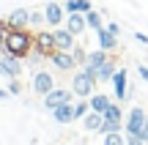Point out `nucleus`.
<instances>
[{"label": "nucleus", "mask_w": 148, "mask_h": 145, "mask_svg": "<svg viewBox=\"0 0 148 145\" xmlns=\"http://www.w3.org/2000/svg\"><path fill=\"white\" fill-rule=\"evenodd\" d=\"M134 38H137L140 44H145V47H148V36H145V33H134Z\"/></svg>", "instance_id": "30"}, {"label": "nucleus", "mask_w": 148, "mask_h": 145, "mask_svg": "<svg viewBox=\"0 0 148 145\" xmlns=\"http://www.w3.org/2000/svg\"><path fill=\"white\" fill-rule=\"evenodd\" d=\"M126 145H145V140L140 134H126Z\"/></svg>", "instance_id": "27"}, {"label": "nucleus", "mask_w": 148, "mask_h": 145, "mask_svg": "<svg viewBox=\"0 0 148 145\" xmlns=\"http://www.w3.org/2000/svg\"><path fill=\"white\" fill-rule=\"evenodd\" d=\"M55 33L52 30H36V38H33V52L38 58H49L55 52Z\"/></svg>", "instance_id": "3"}, {"label": "nucleus", "mask_w": 148, "mask_h": 145, "mask_svg": "<svg viewBox=\"0 0 148 145\" xmlns=\"http://www.w3.org/2000/svg\"><path fill=\"white\" fill-rule=\"evenodd\" d=\"M107 58H110V52L99 47V49H93V52H88V58H85V63L79 66V69H88V71H93V74H96V69H99Z\"/></svg>", "instance_id": "12"}, {"label": "nucleus", "mask_w": 148, "mask_h": 145, "mask_svg": "<svg viewBox=\"0 0 148 145\" xmlns=\"http://www.w3.org/2000/svg\"><path fill=\"white\" fill-rule=\"evenodd\" d=\"M66 27L74 33V36H79V33H85V27H88V19H85L82 11H74V14H66Z\"/></svg>", "instance_id": "13"}, {"label": "nucleus", "mask_w": 148, "mask_h": 145, "mask_svg": "<svg viewBox=\"0 0 148 145\" xmlns=\"http://www.w3.org/2000/svg\"><path fill=\"white\" fill-rule=\"evenodd\" d=\"M101 145H126V134L115 131V134H104V142Z\"/></svg>", "instance_id": "24"}, {"label": "nucleus", "mask_w": 148, "mask_h": 145, "mask_svg": "<svg viewBox=\"0 0 148 145\" xmlns=\"http://www.w3.org/2000/svg\"><path fill=\"white\" fill-rule=\"evenodd\" d=\"M88 112H90V101H88V99H79V101H74V120H82Z\"/></svg>", "instance_id": "21"}, {"label": "nucleus", "mask_w": 148, "mask_h": 145, "mask_svg": "<svg viewBox=\"0 0 148 145\" xmlns=\"http://www.w3.org/2000/svg\"><path fill=\"white\" fill-rule=\"evenodd\" d=\"M0 36H3L5 52L14 58H30L33 55V38L36 33H30L27 27H11L8 22H0Z\"/></svg>", "instance_id": "1"}, {"label": "nucleus", "mask_w": 148, "mask_h": 145, "mask_svg": "<svg viewBox=\"0 0 148 145\" xmlns=\"http://www.w3.org/2000/svg\"><path fill=\"white\" fill-rule=\"evenodd\" d=\"M49 60H52V66L58 71H74V69H77L74 52H66V49H55V52L49 55Z\"/></svg>", "instance_id": "7"}, {"label": "nucleus", "mask_w": 148, "mask_h": 145, "mask_svg": "<svg viewBox=\"0 0 148 145\" xmlns=\"http://www.w3.org/2000/svg\"><path fill=\"white\" fill-rule=\"evenodd\" d=\"M115 131H123V120H101V129L99 134H115Z\"/></svg>", "instance_id": "20"}, {"label": "nucleus", "mask_w": 148, "mask_h": 145, "mask_svg": "<svg viewBox=\"0 0 148 145\" xmlns=\"http://www.w3.org/2000/svg\"><path fill=\"white\" fill-rule=\"evenodd\" d=\"M0 71H3V77H8V80L19 77V74H22V63H19V58H14V55L3 52V55H0Z\"/></svg>", "instance_id": "9"}, {"label": "nucleus", "mask_w": 148, "mask_h": 145, "mask_svg": "<svg viewBox=\"0 0 148 145\" xmlns=\"http://www.w3.org/2000/svg\"><path fill=\"white\" fill-rule=\"evenodd\" d=\"M88 101H90V110H93V112H104V110H107V107L112 104L110 99L104 96V93H93V96H90Z\"/></svg>", "instance_id": "19"}, {"label": "nucleus", "mask_w": 148, "mask_h": 145, "mask_svg": "<svg viewBox=\"0 0 148 145\" xmlns=\"http://www.w3.org/2000/svg\"><path fill=\"white\" fill-rule=\"evenodd\" d=\"M90 8H93V5H90V0H77V11H82V14H88Z\"/></svg>", "instance_id": "28"}, {"label": "nucleus", "mask_w": 148, "mask_h": 145, "mask_svg": "<svg viewBox=\"0 0 148 145\" xmlns=\"http://www.w3.org/2000/svg\"><path fill=\"white\" fill-rule=\"evenodd\" d=\"M93 88H96V74H93V71L79 69L77 74H74V80H71V91H74V96H79V99H90V96H93Z\"/></svg>", "instance_id": "2"}, {"label": "nucleus", "mask_w": 148, "mask_h": 145, "mask_svg": "<svg viewBox=\"0 0 148 145\" xmlns=\"http://www.w3.org/2000/svg\"><path fill=\"white\" fill-rule=\"evenodd\" d=\"M52 88H58V85H55V77L49 74V71H36V74H33V93H36V96L44 99Z\"/></svg>", "instance_id": "6"}, {"label": "nucleus", "mask_w": 148, "mask_h": 145, "mask_svg": "<svg viewBox=\"0 0 148 145\" xmlns=\"http://www.w3.org/2000/svg\"><path fill=\"white\" fill-rule=\"evenodd\" d=\"M107 30H110V33H115V36H118V33H121V27H118L115 22H107Z\"/></svg>", "instance_id": "29"}, {"label": "nucleus", "mask_w": 148, "mask_h": 145, "mask_svg": "<svg viewBox=\"0 0 148 145\" xmlns=\"http://www.w3.org/2000/svg\"><path fill=\"white\" fill-rule=\"evenodd\" d=\"M44 16H47L49 27H60L63 25V16H66V8L60 3H55V0H49V3L44 5Z\"/></svg>", "instance_id": "10"}, {"label": "nucleus", "mask_w": 148, "mask_h": 145, "mask_svg": "<svg viewBox=\"0 0 148 145\" xmlns=\"http://www.w3.org/2000/svg\"><path fill=\"white\" fill-rule=\"evenodd\" d=\"M85 19H88V27H90V30H99V27H104V19H101V14H99V11H93V8L85 14Z\"/></svg>", "instance_id": "23"}, {"label": "nucleus", "mask_w": 148, "mask_h": 145, "mask_svg": "<svg viewBox=\"0 0 148 145\" xmlns=\"http://www.w3.org/2000/svg\"><path fill=\"white\" fill-rule=\"evenodd\" d=\"M74 99V91L71 88H52V91L47 93V96H44V110H49V112H52L55 107H60V104H66V101H71Z\"/></svg>", "instance_id": "4"}, {"label": "nucleus", "mask_w": 148, "mask_h": 145, "mask_svg": "<svg viewBox=\"0 0 148 145\" xmlns=\"http://www.w3.org/2000/svg\"><path fill=\"white\" fill-rule=\"evenodd\" d=\"M11 93H8V88H0V99H8Z\"/></svg>", "instance_id": "33"}, {"label": "nucleus", "mask_w": 148, "mask_h": 145, "mask_svg": "<svg viewBox=\"0 0 148 145\" xmlns=\"http://www.w3.org/2000/svg\"><path fill=\"white\" fill-rule=\"evenodd\" d=\"M110 85H112V93H115V101H126V91H129V71L126 69H118L115 71V77L110 80Z\"/></svg>", "instance_id": "8"}, {"label": "nucleus", "mask_w": 148, "mask_h": 145, "mask_svg": "<svg viewBox=\"0 0 148 145\" xmlns=\"http://www.w3.org/2000/svg\"><path fill=\"white\" fill-rule=\"evenodd\" d=\"M0 77H3V71H0Z\"/></svg>", "instance_id": "35"}, {"label": "nucleus", "mask_w": 148, "mask_h": 145, "mask_svg": "<svg viewBox=\"0 0 148 145\" xmlns=\"http://www.w3.org/2000/svg\"><path fill=\"white\" fill-rule=\"evenodd\" d=\"M101 115H104L107 120H123V110H121V104H118V101H112Z\"/></svg>", "instance_id": "22"}, {"label": "nucleus", "mask_w": 148, "mask_h": 145, "mask_svg": "<svg viewBox=\"0 0 148 145\" xmlns=\"http://www.w3.org/2000/svg\"><path fill=\"white\" fill-rule=\"evenodd\" d=\"M82 120H85V123H82V126H85V131H99V129H101V120H104V115L90 110V112L85 115Z\"/></svg>", "instance_id": "18"}, {"label": "nucleus", "mask_w": 148, "mask_h": 145, "mask_svg": "<svg viewBox=\"0 0 148 145\" xmlns=\"http://www.w3.org/2000/svg\"><path fill=\"white\" fill-rule=\"evenodd\" d=\"M5 52V44H3V36H0V55Z\"/></svg>", "instance_id": "34"}, {"label": "nucleus", "mask_w": 148, "mask_h": 145, "mask_svg": "<svg viewBox=\"0 0 148 145\" xmlns=\"http://www.w3.org/2000/svg\"><path fill=\"white\" fill-rule=\"evenodd\" d=\"M137 71H140V77H143V80L148 82V66H140V69H137Z\"/></svg>", "instance_id": "32"}, {"label": "nucleus", "mask_w": 148, "mask_h": 145, "mask_svg": "<svg viewBox=\"0 0 148 145\" xmlns=\"http://www.w3.org/2000/svg\"><path fill=\"white\" fill-rule=\"evenodd\" d=\"M96 36H99V47L107 49L110 55L118 49V36H115V33H110L107 27H99V30H96Z\"/></svg>", "instance_id": "16"}, {"label": "nucleus", "mask_w": 148, "mask_h": 145, "mask_svg": "<svg viewBox=\"0 0 148 145\" xmlns=\"http://www.w3.org/2000/svg\"><path fill=\"white\" fill-rule=\"evenodd\" d=\"M140 137H143V140L148 142V120H145V123H143V129H140Z\"/></svg>", "instance_id": "31"}, {"label": "nucleus", "mask_w": 148, "mask_h": 145, "mask_svg": "<svg viewBox=\"0 0 148 145\" xmlns=\"http://www.w3.org/2000/svg\"><path fill=\"white\" fill-rule=\"evenodd\" d=\"M8 93H11V96H19V93H22V85H19V77H14V80L8 82Z\"/></svg>", "instance_id": "26"}, {"label": "nucleus", "mask_w": 148, "mask_h": 145, "mask_svg": "<svg viewBox=\"0 0 148 145\" xmlns=\"http://www.w3.org/2000/svg\"><path fill=\"white\" fill-rule=\"evenodd\" d=\"M115 71H118V66H115V58H107L104 63L99 66V69H96V82H110L112 77H115Z\"/></svg>", "instance_id": "15"}, {"label": "nucleus", "mask_w": 148, "mask_h": 145, "mask_svg": "<svg viewBox=\"0 0 148 145\" xmlns=\"http://www.w3.org/2000/svg\"><path fill=\"white\" fill-rule=\"evenodd\" d=\"M52 118H55V123H74V101H66V104H60V107H55L52 110Z\"/></svg>", "instance_id": "14"}, {"label": "nucleus", "mask_w": 148, "mask_h": 145, "mask_svg": "<svg viewBox=\"0 0 148 145\" xmlns=\"http://www.w3.org/2000/svg\"><path fill=\"white\" fill-rule=\"evenodd\" d=\"M145 120H148L145 110L143 107H132L129 115H126V120H123V131H126V134H140V129H143Z\"/></svg>", "instance_id": "5"}, {"label": "nucleus", "mask_w": 148, "mask_h": 145, "mask_svg": "<svg viewBox=\"0 0 148 145\" xmlns=\"http://www.w3.org/2000/svg\"><path fill=\"white\" fill-rule=\"evenodd\" d=\"M5 22H8L11 27H30V11L27 8H14Z\"/></svg>", "instance_id": "17"}, {"label": "nucleus", "mask_w": 148, "mask_h": 145, "mask_svg": "<svg viewBox=\"0 0 148 145\" xmlns=\"http://www.w3.org/2000/svg\"><path fill=\"white\" fill-rule=\"evenodd\" d=\"M55 47L58 49H66V52H71L77 44H74V33L69 30V27H55Z\"/></svg>", "instance_id": "11"}, {"label": "nucleus", "mask_w": 148, "mask_h": 145, "mask_svg": "<svg viewBox=\"0 0 148 145\" xmlns=\"http://www.w3.org/2000/svg\"><path fill=\"white\" fill-rule=\"evenodd\" d=\"M47 22V16H44V11H30V27H36V30H41V25Z\"/></svg>", "instance_id": "25"}]
</instances>
